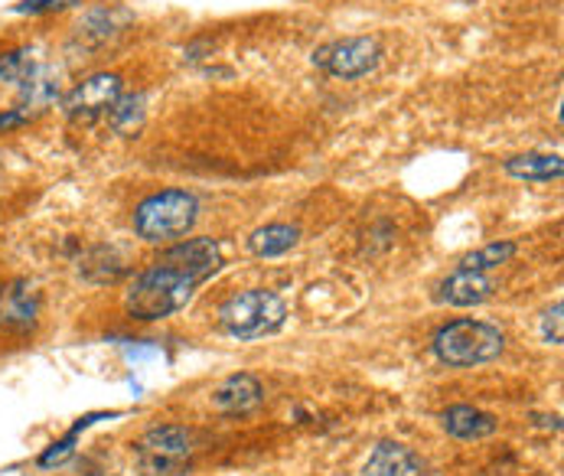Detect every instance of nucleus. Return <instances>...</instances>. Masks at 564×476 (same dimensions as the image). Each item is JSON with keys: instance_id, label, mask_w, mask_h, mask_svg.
<instances>
[{"instance_id": "1", "label": "nucleus", "mask_w": 564, "mask_h": 476, "mask_svg": "<svg viewBox=\"0 0 564 476\" xmlns=\"http://www.w3.org/2000/svg\"><path fill=\"white\" fill-rule=\"evenodd\" d=\"M223 264V251L213 238H189L166 248L161 258L131 284L124 307L138 320H163L186 307L193 291L213 278Z\"/></svg>"}, {"instance_id": "2", "label": "nucleus", "mask_w": 564, "mask_h": 476, "mask_svg": "<svg viewBox=\"0 0 564 476\" xmlns=\"http://www.w3.org/2000/svg\"><path fill=\"white\" fill-rule=\"evenodd\" d=\"M63 91V66L40 46L0 56V131L23 128L46 115Z\"/></svg>"}, {"instance_id": "3", "label": "nucleus", "mask_w": 564, "mask_h": 476, "mask_svg": "<svg viewBox=\"0 0 564 476\" xmlns=\"http://www.w3.org/2000/svg\"><path fill=\"white\" fill-rule=\"evenodd\" d=\"M502 349H506L502 333L484 320H454L444 329H437V336H434L437 359L447 366H457V369L492 363V359H499Z\"/></svg>"}, {"instance_id": "4", "label": "nucleus", "mask_w": 564, "mask_h": 476, "mask_svg": "<svg viewBox=\"0 0 564 476\" xmlns=\"http://www.w3.org/2000/svg\"><path fill=\"white\" fill-rule=\"evenodd\" d=\"M199 216V203L193 193L166 190L158 196H148L134 213V229L144 241H173L183 238Z\"/></svg>"}, {"instance_id": "5", "label": "nucleus", "mask_w": 564, "mask_h": 476, "mask_svg": "<svg viewBox=\"0 0 564 476\" xmlns=\"http://www.w3.org/2000/svg\"><path fill=\"white\" fill-rule=\"evenodd\" d=\"M288 307L271 291H242L229 298L219 311V323L236 339H261L284 326Z\"/></svg>"}, {"instance_id": "6", "label": "nucleus", "mask_w": 564, "mask_h": 476, "mask_svg": "<svg viewBox=\"0 0 564 476\" xmlns=\"http://www.w3.org/2000/svg\"><path fill=\"white\" fill-rule=\"evenodd\" d=\"M134 461L141 476H186L193 464V437L176 424L151 428L134 444Z\"/></svg>"}, {"instance_id": "7", "label": "nucleus", "mask_w": 564, "mask_h": 476, "mask_svg": "<svg viewBox=\"0 0 564 476\" xmlns=\"http://www.w3.org/2000/svg\"><path fill=\"white\" fill-rule=\"evenodd\" d=\"M314 63L333 79H362L382 63V46L372 36H352V40H339V43L321 46L314 53Z\"/></svg>"}, {"instance_id": "8", "label": "nucleus", "mask_w": 564, "mask_h": 476, "mask_svg": "<svg viewBox=\"0 0 564 476\" xmlns=\"http://www.w3.org/2000/svg\"><path fill=\"white\" fill-rule=\"evenodd\" d=\"M118 98H121V79L115 73H98V76L79 82L63 98V111L76 121H91L98 115H108Z\"/></svg>"}, {"instance_id": "9", "label": "nucleus", "mask_w": 564, "mask_h": 476, "mask_svg": "<svg viewBox=\"0 0 564 476\" xmlns=\"http://www.w3.org/2000/svg\"><path fill=\"white\" fill-rule=\"evenodd\" d=\"M366 476H424V461L404 444L382 441L366 461Z\"/></svg>"}, {"instance_id": "10", "label": "nucleus", "mask_w": 564, "mask_h": 476, "mask_svg": "<svg viewBox=\"0 0 564 476\" xmlns=\"http://www.w3.org/2000/svg\"><path fill=\"white\" fill-rule=\"evenodd\" d=\"M492 294V281L486 278L484 271H467V268H457L444 284H441V301L451 304V307H477L489 301Z\"/></svg>"}, {"instance_id": "11", "label": "nucleus", "mask_w": 564, "mask_h": 476, "mask_svg": "<svg viewBox=\"0 0 564 476\" xmlns=\"http://www.w3.org/2000/svg\"><path fill=\"white\" fill-rule=\"evenodd\" d=\"M40 314V294L30 281H13L0 291V323L30 326Z\"/></svg>"}, {"instance_id": "12", "label": "nucleus", "mask_w": 564, "mask_h": 476, "mask_svg": "<svg viewBox=\"0 0 564 476\" xmlns=\"http://www.w3.org/2000/svg\"><path fill=\"white\" fill-rule=\"evenodd\" d=\"M261 382L248 372H239V376H229L216 392H213V408L226 411V414H245L251 408L261 404Z\"/></svg>"}, {"instance_id": "13", "label": "nucleus", "mask_w": 564, "mask_h": 476, "mask_svg": "<svg viewBox=\"0 0 564 476\" xmlns=\"http://www.w3.org/2000/svg\"><path fill=\"white\" fill-rule=\"evenodd\" d=\"M441 421H444V431L460 437V441H480V437L496 434V428H499V421L492 414H486L480 408H470V404L447 408Z\"/></svg>"}, {"instance_id": "14", "label": "nucleus", "mask_w": 564, "mask_h": 476, "mask_svg": "<svg viewBox=\"0 0 564 476\" xmlns=\"http://www.w3.org/2000/svg\"><path fill=\"white\" fill-rule=\"evenodd\" d=\"M506 173L512 180L545 183V180H558L562 176L564 160L558 154H522V158L506 160Z\"/></svg>"}, {"instance_id": "15", "label": "nucleus", "mask_w": 564, "mask_h": 476, "mask_svg": "<svg viewBox=\"0 0 564 476\" xmlns=\"http://www.w3.org/2000/svg\"><path fill=\"white\" fill-rule=\"evenodd\" d=\"M297 238H301V229H297V226L274 223V226H264V229L251 232L248 248H251V255H258V258H278V255L291 251V248L297 245Z\"/></svg>"}, {"instance_id": "16", "label": "nucleus", "mask_w": 564, "mask_h": 476, "mask_svg": "<svg viewBox=\"0 0 564 476\" xmlns=\"http://www.w3.org/2000/svg\"><path fill=\"white\" fill-rule=\"evenodd\" d=\"M108 121H111V128L118 131V134H134L138 128H141V121H144V98L141 95H121L115 105H111V111H108Z\"/></svg>"}, {"instance_id": "17", "label": "nucleus", "mask_w": 564, "mask_h": 476, "mask_svg": "<svg viewBox=\"0 0 564 476\" xmlns=\"http://www.w3.org/2000/svg\"><path fill=\"white\" fill-rule=\"evenodd\" d=\"M512 255H516V245H512V241H492V245H486L480 251L467 255V258L460 261V268H467V271H486V268L506 264Z\"/></svg>"}, {"instance_id": "18", "label": "nucleus", "mask_w": 564, "mask_h": 476, "mask_svg": "<svg viewBox=\"0 0 564 476\" xmlns=\"http://www.w3.org/2000/svg\"><path fill=\"white\" fill-rule=\"evenodd\" d=\"M542 333H545V339H549L552 346H562V301L545 314V320H542Z\"/></svg>"}, {"instance_id": "19", "label": "nucleus", "mask_w": 564, "mask_h": 476, "mask_svg": "<svg viewBox=\"0 0 564 476\" xmlns=\"http://www.w3.org/2000/svg\"><path fill=\"white\" fill-rule=\"evenodd\" d=\"M76 0H23V3H17L13 10L17 13H50V10H66V7H73Z\"/></svg>"}]
</instances>
